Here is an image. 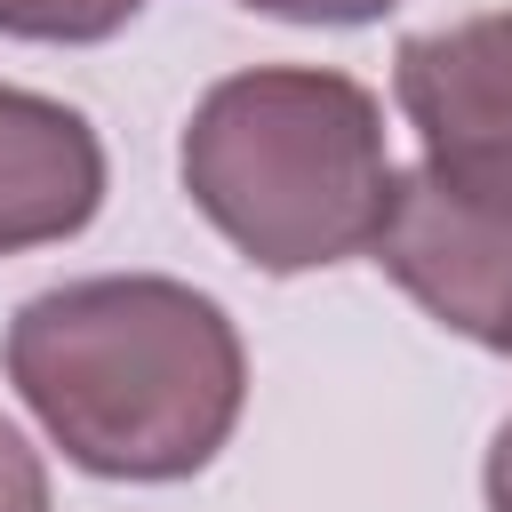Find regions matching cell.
I'll return each instance as SVG.
<instances>
[{
	"label": "cell",
	"mask_w": 512,
	"mask_h": 512,
	"mask_svg": "<svg viewBox=\"0 0 512 512\" xmlns=\"http://www.w3.org/2000/svg\"><path fill=\"white\" fill-rule=\"evenodd\" d=\"M0 368L64 464L96 480H192L240 432L248 344L232 312L168 272H96L16 304Z\"/></svg>",
	"instance_id": "1"
},
{
	"label": "cell",
	"mask_w": 512,
	"mask_h": 512,
	"mask_svg": "<svg viewBox=\"0 0 512 512\" xmlns=\"http://www.w3.org/2000/svg\"><path fill=\"white\" fill-rule=\"evenodd\" d=\"M392 96L424 136V160L512 176V8L400 40Z\"/></svg>",
	"instance_id": "4"
},
{
	"label": "cell",
	"mask_w": 512,
	"mask_h": 512,
	"mask_svg": "<svg viewBox=\"0 0 512 512\" xmlns=\"http://www.w3.org/2000/svg\"><path fill=\"white\" fill-rule=\"evenodd\" d=\"M104 184L112 168H104V136L88 128V112L0 80V256L88 232L104 208Z\"/></svg>",
	"instance_id": "5"
},
{
	"label": "cell",
	"mask_w": 512,
	"mask_h": 512,
	"mask_svg": "<svg viewBox=\"0 0 512 512\" xmlns=\"http://www.w3.org/2000/svg\"><path fill=\"white\" fill-rule=\"evenodd\" d=\"M0 512H48V464L8 416H0Z\"/></svg>",
	"instance_id": "7"
},
{
	"label": "cell",
	"mask_w": 512,
	"mask_h": 512,
	"mask_svg": "<svg viewBox=\"0 0 512 512\" xmlns=\"http://www.w3.org/2000/svg\"><path fill=\"white\" fill-rule=\"evenodd\" d=\"M480 488H488V512H512V416H504V424H496V440H488Z\"/></svg>",
	"instance_id": "9"
},
{
	"label": "cell",
	"mask_w": 512,
	"mask_h": 512,
	"mask_svg": "<svg viewBox=\"0 0 512 512\" xmlns=\"http://www.w3.org/2000/svg\"><path fill=\"white\" fill-rule=\"evenodd\" d=\"M176 176L256 272L288 280L368 256L400 168L376 88L328 64H248L192 104Z\"/></svg>",
	"instance_id": "2"
},
{
	"label": "cell",
	"mask_w": 512,
	"mask_h": 512,
	"mask_svg": "<svg viewBox=\"0 0 512 512\" xmlns=\"http://www.w3.org/2000/svg\"><path fill=\"white\" fill-rule=\"evenodd\" d=\"M240 8L280 16V24H376V16L400 8V0H240Z\"/></svg>",
	"instance_id": "8"
},
{
	"label": "cell",
	"mask_w": 512,
	"mask_h": 512,
	"mask_svg": "<svg viewBox=\"0 0 512 512\" xmlns=\"http://www.w3.org/2000/svg\"><path fill=\"white\" fill-rule=\"evenodd\" d=\"M504 360H512V336H504Z\"/></svg>",
	"instance_id": "10"
},
{
	"label": "cell",
	"mask_w": 512,
	"mask_h": 512,
	"mask_svg": "<svg viewBox=\"0 0 512 512\" xmlns=\"http://www.w3.org/2000/svg\"><path fill=\"white\" fill-rule=\"evenodd\" d=\"M136 16H144V0H0V32L40 40V48H96V40L128 32Z\"/></svg>",
	"instance_id": "6"
},
{
	"label": "cell",
	"mask_w": 512,
	"mask_h": 512,
	"mask_svg": "<svg viewBox=\"0 0 512 512\" xmlns=\"http://www.w3.org/2000/svg\"><path fill=\"white\" fill-rule=\"evenodd\" d=\"M368 256L440 328L504 352L512 336V176H472L440 160L400 168Z\"/></svg>",
	"instance_id": "3"
}]
</instances>
